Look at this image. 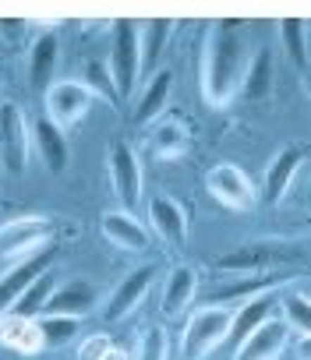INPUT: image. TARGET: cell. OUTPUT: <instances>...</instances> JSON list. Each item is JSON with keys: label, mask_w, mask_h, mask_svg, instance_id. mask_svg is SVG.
I'll list each match as a JSON object with an SVG mask.
<instances>
[{"label": "cell", "mask_w": 311, "mask_h": 360, "mask_svg": "<svg viewBox=\"0 0 311 360\" xmlns=\"http://www.w3.org/2000/svg\"><path fill=\"white\" fill-rule=\"evenodd\" d=\"M248 68V43L241 22H216L205 32L202 50V96L212 110H223L237 99Z\"/></svg>", "instance_id": "obj_1"}, {"label": "cell", "mask_w": 311, "mask_h": 360, "mask_svg": "<svg viewBox=\"0 0 311 360\" xmlns=\"http://www.w3.org/2000/svg\"><path fill=\"white\" fill-rule=\"evenodd\" d=\"M234 307H198L184 325V360H205L212 349H220L230 335Z\"/></svg>", "instance_id": "obj_2"}, {"label": "cell", "mask_w": 311, "mask_h": 360, "mask_svg": "<svg viewBox=\"0 0 311 360\" xmlns=\"http://www.w3.org/2000/svg\"><path fill=\"white\" fill-rule=\"evenodd\" d=\"M29 120L18 103H0V169L25 173L29 166Z\"/></svg>", "instance_id": "obj_3"}, {"label": "cell", "mask_w": 311, "mask_h": 360, "mask_svg": "<svg viewBox=\"0 0 311 360\" xmlns=\"http://www.w3.org/2000/svg\"><path fill=\"white\" fill-rule=\"evenodd\" d=\"M110 78L117 89V99L131 96L138 85V25L131 22H117L113 25V43H110Z\"/></svg>", "instance_id": "obj_4"}, {"label": "cell", "mask_w": 311, "mask_h": 360, "mask_svg": "<svg viewBox=\"0 0 311 360\" xmlns=\"http://www.w3.org/2000/svg\"><path fill=\"white\" fill-rule=\"evenodd\" d=\"M205 188H209V195L220 205H227L234 212H248V209L258 205V188L251 184V176L241 166H234V162L212 166L209 176H205Z\"/></svg>", "instance_id": "obj_5"}, {"label": "cell", "mask_w": 311, "mask_h": 360, "mask_svg": "<svg viewBox=\"0 0 311 360\" xmlns=\"http://www.w3.org/2000/svg\"><path fill=\"white\" fill-rule=\"evenodd\" d=\"M92 103H96V96L82 82H71V78L53 82L46 89V120L57 124L61 131H71L75 124L85 120V113L92 110Z\"/></svg>", "instance_id": "obj_6"}, {"label": "cell", "mask_w": 311, "mask_h": 360, "mask_svg": "<svg viewBox=\"0 0 311 360\" xmlns=\"http://www.w3.org/2000/svg\"><path fill=\"white\" fill-rule=\"evenodd\" d=\"M53 237V219L50 216H22L0 226V258L29 255L39 244H50Z\"/></svg>", "instance_id": "obj_7"}, {"label": "cell", "mask_w": 311, "mask_h": 360, "mask_svg": "<svg viewBox=\"0 0 311 360\" xmlns=\"http://www.w3.org/2000/svg\"><path fill=\"white\" fill-rule=\"evenodd\" d=\"M110 180H113L117 198L131 212L141 202V162H138L134 148L127 141H120V138L110 145Z\"/></svg>", "instance_id": "obj_8"}, {"label": "cell", "mask_w": 311, "mask_h": 360, "mask_svg": "<svg viewBox=\"0 0 311 360\" xmlns=\"http://www.w3.org/2000/svg\"><path fill=\"white\" fill-rule=\"evenodd\" d=\"M148 223L156 230V237L167 240L170 248H184L188 240V212L177 198L170 195H156L148 198Z\"/></svg>", "instance_id": "obj_9"}, {"label": "cell", "mask_w": 311, "mask_h": 360, "mask_svg": "<svg viewBox=\"0 0 311 360\" xmlns=\"http://www.w3.org/2000/svg\"><path fill=\"white\" fill-rule=\"evenodd\" d=\"M286 342H290V328L283 325V318H269L237 346L234 360H279Z\"/></svg>", "instance_id": "obj_10"}, {"label": "cell", "mask_w": 311, "mask_h": 360, "mask_svg": "<svg viewBox=\"0 0 311 360\" xmlns=\"http://www.w3.org/2000/svg\"><path fill=\"white\" fill-rule=\"evenodd\" d=\"M53 258H57V248H53V244H46V248H43V255H32L29 262L15 265L4 279H0V318H4V314L15 307V300L25 293V286H29L39 272H46V269L53 265Z\"/></svg>", "instance_id": "obj_11"}, {"label": "cell", "mask_w": 311, "mask_h": 360, "mask_svg": "<svg viewBox=\"0 0 311 360\" xmlns=\"http://www.w3.org/2000/svg\"><path fill=\"white\" fill-rule=\"evenodd\" d=\"M279 286H286V276H234L230 283H223L220 290L209 293V304L234 307V304H248L262 293H276Z\"/></svg>", "instance_id": "obj_12"}, {"label": "cell", "mask_w": 311, "mask_h": 360, "mask_svg": "<svg viewBox=\"0 0 311 360\" xmlns=\"http://www.w3.org/2000/svg\"><path fill=\"white\" fill-rule=\"evenodd\" d=\"M304 159H307V145H286L269 162V169H265V198H269V205H279L286 198L297 169L304 166Z\"/></svg>", "instance_id": "obj_13"}, {"label": "cell", "mask_w": 311, "mask_h": 360, "mask_svg": "<svg viewBox=\"0 0 311 360\" xmlns=\"http://www.w3.org/2000/svg\"><path fill=\"white\" fill-rule=\"evenodd\" d=\"M29 145L36 148V155L46 162V169H53V173H61L64 166H68V159H71V145H68V134L57 127V124H50L46 117H39L32 127H29Z\"/></svg>", "instance_id": "obj_14"}, {"label": "cell", "mask_w": 311, "mask_h": 360, "mask_svg": "<svg viewBox=\"0 0 311 360\" xmlns=\"http://www.w3.org/2000/svg\"><path fill=\"white\" fill-rule=\"evenodd\" d=\"M106 244L120 248V251H145L148 248V230L141 226V219H134L127 209H110L103 212V223H99Z\"/></svg>", "instance_id": "obj_15"}, {"label": "cell", "mask_w": 311, "mask_h": 360, "mask_svg": "<svg viewBox=\"0 0 311 360\" xmlns=\"http://www.w3.org/2000/svg\"><path fill=\"white\" fill-rule=\"evenodd\" d=\"M276 258H279L276 244H244V248H234V251L220 255L216 258V269L227 272V276H258Z\"/></svg>", "instance_id": "obj_16"}, {"label": "cell", "mask_w": 311, "mask_h": 360, "mask_svg": "<svg viewBox=\"0 0 311 360\" xmlns=\"http://www.w3.org/2000/svg\"><path fill=\"white\" fill-rule=\"evenodd\" d=\"M188 148H191V134H188V124L177 117H167L163 124H156V131L148 138V155L160 162H174V159L188 155Z\"/></svg>", "instance_id": "obj_17"}, {"label": "cell", "mask_w": 311, "mask_h": 360, "mask_svg": "<svg viewBox=\"0 0 311 360\" xmlns=\"http://www.w3.org/2000/svg\"><path fill=\"white\" fill-rule=\"evenodd\" d=\"M152 265H138L134 272H127V279L113 290V297L106 300V318L110 321H120V318H127L138 304H141V297L148 293V283H152Z\"/></svg>", "instance_id": "obj_18"}, {"label": "cell", "mask_w": 311, "mask_h": 360, "mask_svg": "<svg viewBox=\"0 0 311 360\" xmlns=\"http://www.w3.org/2000/svg\"><path fill=\"white\" fill-rule=\"evenodd\" d=\"M272 75H276V57H272V50H269V46L255 50V53L248 57V68H244L241 96H244L248 103L269 99V92H272Z\"/></svg>", "instance_id": "obj_19"}, {"label": "cell", "mask_w": 311, "mask_h": 360, "mask_svg": "<svg viewBox=\"0 0 311 360\" xmlns=\"http://www.w3.org/2000/svg\"><path fill=\"white\" fill-rule=\"evenodd\" d=\"M170 92H174V75H170V71H152V75H148V85H145L138 106H134V124H138V127L152 124L156 117L167 110Z\"/></svg>", "instance_id": "obj_20"}, {"label": "cell", "mask_w": 311, "mask_h": 360, "mask_svg": "<svg viewBox=\"0 0 311 360\" xmlns=\"http://www.w3.org/2000/svg\"><path fill=\"white\" fill-rule=\"evenodd\" d=\"M0 342L8 349L22 353V356H32L43 349V335H39V321L32 318H22V314H4L0 318Z\"/></svg>", "instance_id": "obj_21"}, {"label": "cell", "mask_w": 311, "mask_h": 360, "mask_svg": "<svg viewBox=\"0 0 311 360\" xmlns=\"http://www.w3.org/2000/svg\"><path fill=\"white\" fill-rule=\"evenodd\" d=\"M57 60H61V43H57L53 32H43V36L32 43V53H29V82H32L36 92H43V89L53 85Z\"/></svg>", "instance_id": "obj_22"}, {"label": "cell", "mask_w": 311, "mask_h": 360, "mask_svg": "<svg viewBox=\"0 0 311 360\" xmlns=\"http://www.w3.org/2000/svg\"><path fill=\"white\" fill-rule=\"evenodd\" d=\"M92 307H96V290H92L89 283L75 279V283H68V286H57V290H53V297L46 300L43 314H68V318H82V314H89Z\"/></svg>", "instance_id": "obj_23"}, {"label": "cell", "mask_w": 311, "mask_h": 360, "mask_svg": "<svg viewBox=\"0 0 311 360\" xmlns=\"http://www.w3.org/2000/svg\"><path fill=\"white\" fill-rule=\"evenodd\" d=\"M195 293H198V272L191 265H177L167 276V286H163V314L167 318L184 314V307L195 300Z\"/></svg>", "instance_id": "obj_24"}, {"label": "cell", "mask_w": 311, "mask_h": 360, "mask_svg": "<svg viewBox=\"0 0 311 360\" xmlns=\"http://www.w3.org/2000/svg\"><path fill=\"white\" fill-rule=\"evenodd\" d=\"M170 36H174V22L170 18H156V22L138 29V71H148V75L156 71V60L163 57Z\"/></svg>", "instance_id": "obj_25"}, {"label": "cell", "mask_w": 311, "mask_h": 360, "mask_svg": "<svg viewBox=\"0 0 311 360\" xmlns=\"http://www.w3.org/2000/svg\"><path fill=\"white\" fill-rule=\"evenodd\" d=\"M272 307H276V293H262V297H255V300L234 307V321H230V335H227V339H237V346H241L262 321L272 318Z\"/></svg>", "instance_id": "obj_26"}, {"label": "cell", "mask_w": 311, "mask_h": 360, "mask_svg": "<svg viewBox=\"0 0 311 360\" xmlns=\"http://www.w3.org/2000/svg\"><path fill=\"white\" fill-rule=\"evenodd\" d=\"M57 286H61V283H57V272H53V269L39 272V276L25 286V293L15 300V307H11L8 314H22V318H36V314H43V307H46V300L53 297Z\"/></svg>", "instance_id": "obj_27"}, {"label": "cell", "mask_w": 311, "mask_h": 360, "mask_svg": "<svg viewBox=\"0 0 311 360\" xmlns=\"http://www.w3.org/2000/svg\"><path fill=\"white\" fill-rule=\"evenodd\" d=\"M279 39H283V46H286V57H290V64L300 71V78H307V22L304 18H286L283 25H279Z\"/></svg>", "instance_id": "obj_28"}, {"label": "cell", "mask_w": 311, "mask_h": 360, "mask_svg": "<svg viewBox=\"0 0 311 360\" xmlns=\"http://www.w3.org/2000/svg\"><path fill=\"white\" fill-rule=\"evenodd\" d=\"M96 99H103V103H120L117 99V89H113V78H110V68L103 64V60H96V57H89L85 60V68H82V78H78Z\"/></svg>", "instance_id": "obj_29"}, {"label": "cell", "mask_w": 311, "mask_h": 360, "mask_svg": "<svg viewBox=\"0 0 311 360\" xmlns=\"http://www.w3.org/2000/svg\"><path fill=\"white\" fill-rule=\"evenodd\" d=\"M78 332H82L78 318H68V314H43V321H39L43 346H68Z\"/></svg>", "instance_id": "obj_30"}, {"label": "cell", "mask_w": 311, "mask_h": 360, "mask_svg": "<svg viewBox=\"0 0 311 360\" xmlns=\"http://www.w3.org/2000/svg\"><path fill=\"white\" fill-rule=\"evenodd\" d=\"M283 307V325L297 328V335H307L311 328V307H307V293H290L283 300H276Z\"/></svg>", "instance_id": "obj_31"}, {"label": "cell", "mask_w": 311, "mask_h": 360, "mask_svg": "<svg viewBox=\"0 0 311 360\" xmlns=\"http://www.w3.org/2000/svg\"><path fill=\"white\" fill-rule=\"evenodd\" d=\"M167 332L163 328H148L145 339H141V349H138V360H167Z\"/></svg>", "instance_id": "obj_32"}, {"label": "cell", "mask_w": 311, "mask_h": 360, "mask_svg": "<svg viewBox=\"0 0 311 360\" xmlns=\"http://www.w3.org/2000/svg\"><path fill=\"white\" fill-rule=\"evenodd\" d=\"M29 32V22L25 18H0V43L4 46H18Z\"/></svg>", "instance_id": "obj_33"}, {"label": "cell", "mask_w": 311, "mask_h": 360, "mask_svg": "<svg viewBox=\"0 0 311 360\" xmlns=\"http://www.w3.org/2000/svg\"><path fill=\"white\" fill-rule=\"evenodd\" d=\"M110 335H92V339H85L82 346H78V360H103L106 353H110Z\"/></svg>", "instance_id": "obj_34"}, {"label": "cell", "mask_w": 311, "mask_h": 360, "mask_svg": "<svg viewBox=\"0 0 311 360\" xmlns=\"http://www.w3.org/2000/svg\"><path fill=\"white\" fill-rule=\"evenodd\" d=\"M103 360H127V353H120V349H113V346H110V353H106Z\"/></svg>", "instance_id": "obj_35"}]
</instances>
